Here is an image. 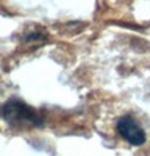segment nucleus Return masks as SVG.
Instances as JSON below:
<instances>
[{"instance_id":"7ed1b4c3","label":"nucleus","mask_w":150,"mask_h":156,"mask_svg":"<svg viewBox=\"0 0 150 156\" xmlns=\"http://www.w3.org/2000/svg\"><path fill=\"white\" fill-rule=\"evenodd\" d=\"M45 39V34L44 32H29L24 36V42H32V40H44Z\"/></svg>"},{"instance_id":"f03ea898","label":"nucleus","mask_w":150,"mask_h":156,"mask_svg":"<svg viewBox=\"0 0 150 156\" xmlns=\"http://www.w3.org/2000/svg\"><path fill=\"white\" fill-rule=\"evenodd\" d=\"M116 130L119 132V135L124 138L128 143L134 147H139L142 143H145V132L144 129L139 126V122L129 116V114H126V116H121L116 122Z\"/></svg>"},{"instance_id":"f257e3e1","label":"nucleus","mask_w":150,"mask_h":156,"mask_svg":"<svg viewBox=\"0 0 150 156\" xmlns=\"http://www.w3.org/2000/svg\"><path fill=\"white\" fill-rule=\"evenodd\" d=\"M2 118L10 126H34L40 127L44 126L42 116L29 105H26L23 100L18 98H10L2 106Z\"/></svg>"}]
</instances>
